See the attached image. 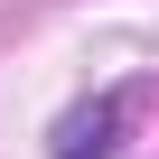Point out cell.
Listing matches in <instances>:
<instances>
[{
    "instance_id": "obj_1",
    "label": "cell",
    "mask_w": 159,
    "mask_h": 159,
    "mask_svg": "<svg viewBox=\"0 0 159 159\" xmlns=\"http://www.w3.org/2000/svg\"><path fill=\"white\" fill-rule=\"evenodd\" d=\"M122 112H131V94H103L84 112H66L56 122V159H112L122 150Z\"/></svg>"
}]
</instances>
